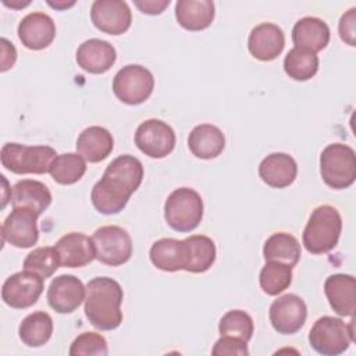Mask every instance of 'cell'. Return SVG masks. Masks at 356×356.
<instances>
[{"label":"cell","mask_w":356,"mask_h":356,"mask_svg":"<svg viewBox=\"0 0 356 356\" xmlns=\"http://www.w3.org/2000/svg\"><path fill=\"white\" fill-rule=\"evenodd\" d=\"M121 285L110 277H95L86 284L83 312L89 323L100 331H111L122 323Z\"/></svg>","instance_id":"7a4b0ae2"},{"label":"cell","mask_w":356,"mask_h":356,"mask_svg":"<svg viewBox=\"0 0 356 356\" xmlns=\"http://www.w3.org/2000/svg\"><path fill=\"white\" fill-rule=\"evenodd\" d=\"M93 243L96 259L107 266L117 267L132 256V239L127 229L118 225H104L95 231Z\"/></svg>","instance_id":"9c48e42d"},{"label":"cell","mask_w":356,"mask_h":356,"mask_svg":"<svg viewBox=\"0 0 356 356\" xmlns=\"http://www.w3.org/2000/svg\"><path fill=\"white\" fill-rule=\"evenodd\" d=\"M175 132L164 121L150 118L139 124L135 131V145L152 159H163L175 147Z\"/></svg>","instance_id":"30bf717a"},{"label":"cell","mask_w":356,"mask_h":356,"mask_svg":"<svg viewBox=\"0 0 356 356\" xmlns=\"http://www.w3.org/2000/svg\"><path fill=\"white\" fill-rule=\"evenodd\" d=\"M246 341L235 337H228V335H221V338L214 343L211 349V355L214 356H248L249 350L246 346Z\"/></svg>","instance_id":"8d00e7d4"},{"label":"cell","mask_w":356,"mask_h":356,"mask_svg":"<svg viewBox=\"0 0 356 356\" xmlns=\"http://www.w3.org/2000/svg\"><path fill=\"white\" fill-rule=\"evenodd\" d=\"M285 46V35L282 29L271 22L256 25L248 38V49L250 54L260 61H271L277 58Z\"/></svg>","instance_id":"ac0fdd59"},{"label":"cell","mask_w":356,"mask_h":356,"mask_svg":"<svg viewBox=\"0 0 356 356\" xmlns=\"http://www.w3.org/2000/svg\"><path fill=\"white\" fill-rule=\"evenodd\" d=\"M43 280L44 278L29 270L10 275L1 286L3 302L13 309L31 307L43 292Z\"/></svg>","instance_id":"8fae6325"},{"label":"cell","mask_w":356,"mask_h":356,"mask_svg":"<svg viewBox=\"0 0 356 356\" xmlns=\"http://www.w3.org/2000/svg\"><path fill=\"white\" fill-rule=\"evenodd\" d=\"M284 70L286 75L295 81H307L313 78L318 70V57L309 50L293 47L284 58Z\"/></svg>","instance_id":"4dcf8cb0"},{"label":"cell","mask_w":356,"mask_h":356,"mask_svg":"<svg viewBox=\"0 0 356 356\" xmlns=\"http://www.w3.org/2000/svg\"><path fill=\"white\" fill-rule=\"evenodd\" d=\"M38 217L33 210L26 207H13V211L7 216L1 225L3 242L10 245L26 249L36 245L39 239L38 229Z\"/></svg>","instance_id":"4fadbf2b"},{"label":"cell","mask_w":356,"mask_h":356,"mask_svg":"<svg viewBox=\"0 0 356 356\" xmlns=\"http://www.w3.org/2000/svg\"><path fill=\"white\" fill-rule=\"evenodd\" d=\"M142 179V163L131 154L118 156L106 167L103 177L92 188L93 207L106 216L122 211L132 193L140 186Z\"/></svg>","instance_id":"6da1fadb"},{"label":"cell","mask_w":356,"mask_h":356,"mask_svg":"<svg viewBox=\"0 0 356 356\" xmlns=\"http://www.w3.org/2000/svg\"><path fill=\"white\" fill-rule=\"evenodd\" d=\"M188 147L197 159H216L225 147V136L216 125L200 124L191 131L188 136Z\"/></svg>","instance_id":"cb8c5ba5"},{"label":"cell","mask_w":356,"mask_h":356,"mask_svg":"<svg viewBox=\"0 0 356 356\" xmlns=\"http://www.w3.org/2000/svg\"><path fill=\"white\" fill-rule=\"evenodd\" d=\"M117 53L111 43L102 39L85 40L76 50L78 65L89 74H104L115 63Z\"/></svg>","instance_id":"44dd1931"},{"label":"cell","mask_w":356,"mask_h":356,"mask_svg":"<svg viewBox=\"0 0 356 356\" xmlns=\"http://www.w3.org/2000/svg\"><path fill=\"white\" fill-rule=\"evenodd\" d=\"M259 175L271 188H286L298 175L295 159L286 153H271L259 165Z\"/></svg>","instance_id":"7402d4cb"},{"label":"cell","mask_w":356,"mask_h":356,"mask_svg":"<svg viewBox=\"0 0 356 356\" xmlns=\"http://www.w3.org/2000/svg\"><path fill=\"white\" fill-rule=\"evenodd\" d=\"M49 172L57 184L72 185L86 172V160L78 153H63L53 160Z\"/></svg>","instance_id":"f546056e"},{"label":"cell","mask_w":356,"mask_h":356,"mask_svg":"<svg viewBox=\"0 0 356 356\" xmlns=\"http://www.w3.org/2000/svg\"><path fill=\"white\" fill-rule=\"evenodd\" d=\"M154 88L153 74L139 65L128 64L122 67L113 79V92L125 104L136 106L146 102Z\"/></svg>","instance_id":"ba28073f"},{"label":"cell","mask_w":356,"mask_h":356,"mask_svg":"<svg viewBox=\"0 0 356 356\" xmlns=\"http://www.w3.org/2000/svg\"><path fill=\"white\" fill-rule=\"evenodd\" d=\"M114 147L111 134L99 125L85 128L76 139V152L89 163H99L104 160Z\"/></svg>","instance_id":"d4e9b609"},{"label":"cell","mask_w":356,"mask_h":356,"mask_svg":"<svg viewBox=\"0 0 356 356\" xmlns=\"http://www.w3.org/2000/svg\"><path fill=\"white\" fill-rule=\"evenodd\" d=\"M60 266V259L56 248L44 246L33 249L24 260V270H29L42 278L51 277Z\"/></svg>","instance_id":"836d02e7"},{"label":"cell","mask_w":356,"mask_h":356,"mask_svg":"<svg viewBox=\"0 0 356 356\" xmlns=\"http://www.w3.org/2000/svg\"><path fill=\"white\" fill-rule=\"evenodd\" d=\"M214 3L211 0H178L175 18L186 31H203L214 19Z\"/></svg>","instance_id":"484cf974"},{"label":"cell","mask_w":356,"mask_h":356,"mask_svg":"<svg viewBox=\"0 0 356 356\" xmlns=\"http://www.w3.org/2000/svg\"><path fill=\"white\" fill-rule=\"evenodd\" d=\"M53 334V320L46 312H33L19 324V339L29 348L43 346Z\"/></svg>","instance_id":"f1b7e54d"},{"label":"cell","mask_w":356,"mask_h":356,"mask_svg":"<svg viewBox=\"0 0 356 356\" xmlns=\"http://www.w3.org/2000/svg\"><path fill=\"white\" fill-rule=\"evenodd\" d=\"M260 288L270 296L284 292L292 282V267L280 261H266L259 275Z\"/></svg>","instance_id":"d6a6232c"},{"label":"cell","mask_w":356,"mask_h":356,"mask_svg":"<svg viewBox=\"0 0 356 356\" xmlns=\"http://www.w3.org/2000/svg\"><path fill=\"white\" fill-rule=\"evenodd\" d=\"M75 4V1H71V3H67V1H60V3H51V1H49V6H51V7H54V8H57V10H64V8H68V7H71V6H74Z\"/></svg>","instance_id":"60d3db41"},{"label":"cell","mask_w":356,"mask_h":356,"mask_svg":"<svg viewBox=\"0 0 356 356\" xmlns=\"http://www.w3.org/2000/svg\"><path fill=\"white\" fill-rule=\"evenodd\" d=\"M218 331L221 335L241 338L248 342L253 335L254 325L252 317L246 312L229 310L221 317Z\"/></svg>","instance_id":"e575fe53"},{"label":"cell","mask_w":356,"mask_h":356,"mask_svg":"<svg viewBox=\"0 0 356 356\" xmlns=\"http://www.w3.org/2000/svg\"><path fill=\"white\" fill-rule=\"evenodd\" d=\"M51 203V193L49 188L35 179L18 181L11 191L13 207H26L36 214H42Z\"/></svg>","instance_id":"4316f807"},{"label":"cell","mask_w":356,"mask_h":356,"mask_svg":"<svg viewBox=\"0 0 356 356\" xmlns=\"http://www.w3.org/2000/svg\"><path fill=\"white\" fill-rule=\"evenodd\" d=\"M108 353L107 342L97 332H82L70 348L71 356H106Z\"/></svg>","instance_id":"d590c367"},{"label":"cell","mask_w":356,"mask_h":356,"mask_svg":"<svg viewBox=\"0 0 356 356\" xmlns=\"http://www.w3.org/2000/svg\"><path fill=\"white\" fill-rule=\"evenodd\" d=\"M341 231L342 218L339 211L330 204H321L312 211L303 229L302 241L309 253L323 254L337 246Z\"/></svg>","instance_id":"3957f363"},{"label":"cell","mask_w":356,"mask_h":356,"mask_svg":"<svg viewBox=\"0 0 356 356\" xmlns=\"http://www.w3.org/2000/svg\"><path fill=\"white\" fill-rule=\"evenodd\" d=\"M134 4L143 13L149 15H159L164 11L165 7H168L170 0L163 1H154V0H145V1H134Z\"/></svg>","instance_id":"ab89813d"},{"label":"cell","mask_w":356,"mask_h":356,"mask_svg":"<svg viewBox=\"0 0 356 356\" xmlns=\"http://www.w3.org/2000/svg\"><path fill=\"white\" fill-rule=\"evenodd\" d=\"M268 317L273 328L278 334L292 335L303 327L307 317V307L300 296L285 293L271 303Z\"/></svg>","instance_id":"7c38bea8"},{"label":"cell","mask_w":356,"mask_h":356,"mask_svg":"<svg viewBox=\"0 0 356 356\" xmlns=\"http://www.w3.org/2000/svg\"><path fill=\"white\" fill-rule=\"evenodd\" d=\"M164 218L178 232L193 231L203 218V200L192 188L172 191L164 203Z\"/></svg>","instance_id":"8992f818"},{"label":"cell","mask_w":356,"mask_h":356,"mask_svg":"<svg viewBox=\"0 0 356 356\" xmlns=\"http://www.w3.org/2000/svg\"><path fill=\"white\" fill-rule=\"evenodd\" d=\"M338 32L341 39L349 46L356 44V8H349L345 14H342L338 25Z\"/></svg>","instance_id":"74e56055"},{"label":"cell","mask_w":356,"mask_h":356,"mask_svg":"<svg viewBox=\"0 0 356 356\" xmlns=\"http://www.w3.org/2000/svg\"><path fill=\"white\" fill-rule=\"evenodd\" d=\"M353 323V317L350 324L332 316L320 317L309 332L310 346L323 356H337L343 353L355 341Z\"/></svg>","instance_id":"5b68a950"},{"label":"cell","mask_w":356,"mask_h":356,"mask_svg":"<svg viewBox=\"0 0 356 356\" xmlns=\"http://www.w3.org/2000/svg\"><path fill=\"white\" fill-rule=\"evenodd\" d=\"M60 266L68 268H79L96 259V248L93 239L82 232H70L61 236L56 243Z\"/></svg>","instance_id":"d6986e66"},{"label":"cell","mask_w":356,"mask_h":356,"mask_svg":"<svg viewBox=\"0 0 356 356\" xmlns=\"http://www.w3.org/2000/svg\"><path fill=\"white\" fill-rule=\"evenodd\" d=\"M263 256L266 261H280L295 267L300 259L299 241L288 232H275L264 242Z\"/></svg>","instance_id":"83f0119b"},{"label":"cell","mask_w":356,"mask_h":356,"mask_svg":"<svg viewBox=\"0 0 356 356\" xmlns=\"http://www.w3.org/2000/svg\"><path fill=\"white\" fill-rule=\"evenodd\" d=\"M320 174L325 185L332 189H345L356 179L355 150L343 143H331L321 152Z\"/></svg>","instance_id":"52a82bcc"},{"label":"cell","mask_w":356,"mask_h":356,"mask_svg":"<svg viewBox=\"0 0 356 356\" xmlns=\"http://www.w3.org/2000/svg\"><path fill=\"white\" fill-rule=\"evenodd\" d=\"M90 19L104 33L122 35L131 26L132 14L122 0H96L90 8Z\"/></svg>","instance_id":"5bb4252c"},{"label":"cell","mask_w":356,"mask_h":356,"mask_svg":"<svg viewBox=\"0 0 356 356\" xmlns=\"http://www.w3.org/2000/svg\"><path fill=\"white\" fill-rule=\"evenodd\" d=\"M1 72L10 70L17 60V50L13 43H10L6 38H1Z\"/></svg>","instance_id":"f35d334b"},{"label":"cell","mask_w":356,"mask_h":356,"mask_svg":"<svg viewBox=\"0 0 356 356\" xmlns=\"http://www.w3.org/2000/svg\"><path fill=\"white\" fill-rule=\"evenodd\" d=\"M58 154L50 146H28L8 142L0 150L4 168L14 174H44L49 172L53 160Z\"/></svg>","instance_id":"277c9868"},{"label":"cell","mask_w":356,"mask_h":356,"mask_svg":"<svg viewBox=\"0 0 356 356\" xmlns=\"http://www.w3.org/2000/svg\"><path fill=\"white\" fill-rule=\"evenodd\" d=\"M292 40L295 47L317 53L327 47L330 42V28L317 17H303L292 29Z\"/></svg>","instance_id":"603a6c76"},{"label":"cell","mask_w":356,"mask_h":356,"mask_svg":"<svg viewBox=\"0 0 356 356\" xmlns=\"http://www.w3.org/2000/svg\"><path fill=\"white\" fill-rule=\"evenodd\" d=\"M324 293L331 309L342 317L356 312V281L349 274H332L324 282Z\"/></svg>","instance_id":"ffe728a7"},{"label":"cell","mask_w":356,"mask_h":356,"mask_svg":"<svg viewBox=\"0 0 356 356\" xmlns=\"http://www.w3.org/2000/svg\"><path fill=\"white\" fill-rule=\"evenodd\" d=\"M86 288L79 278L71 274L56 277L47 289L49 306L60 313L68 314L75 312L82 302H85Z\"/></svg>","instance_id":"9a60e30c"},{"label":"cell","mask_w":356,"mask_h":356,"mask_svg":"<svg viewBox=\"0 0 356 356\" xmlns=\"http://www.w3.org/2000/svg\"><path fill=\"white\" fill-rule=\"evenodd\" d=\"M149 257L156 268L172 273L186 270L191 260V250L186 239L161 238L152 245Z\"/></svg>","instance_id":"2e32d148"},{"label":"cell","mask_w":356,"mask_h":356,"mask_svg":"<svg viewBox=\"0 0 356 356\" xmlns=\"http://www.w3.org/2000/svg\"><path fill=\"white\" fill-rule=\"evenodd\" d=\"M18 38L29 50H42L56 38V24L44 13H29L18 24Z\"/></svg>","instance_id":"e0dca14e"},{"label":"cell","mask_w":356,"mask_h":356,"mask_svg":"<svg viewBox=\"0 0 356 356\" xmlns=\"http://www.w3.org/2000/svg\"><path fill=\"white\" fill-rule=\"evenodd\" d=\"M189 250L191 260L185 271L189 273H204L207 271L216 261V245L211 238L206 235H191L185 238Z\"/></svg>","instance_id":"1f68e13d"}]
</instances>
